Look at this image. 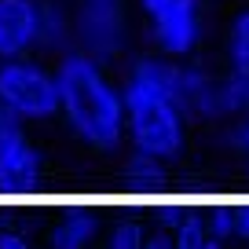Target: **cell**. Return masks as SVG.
<instances>
[{
  "label": "cell",
  "instance_id": "1",
  "mask_svg": "<svg viewBox=\"0 0 249 249\" xmlns=\"http://www.w3.org/2000/svg\"><path fill=\"white\" fill-rule=\"evenodd\" d=\"M59 103L73 132L95 150H114L124 136V92L107 81L103 66L85 52H70L59 62Z\"/></svg>",
  "mask_w": 249,
  "mask_h": 249
},
{
  "label": "cell",
  "instance_id": "2",
  "mask_svg": "<svg viewBox=\"0 0 249 249\" xmlns=\"http://www.w3.org/2000/svg\"><path fill=\"white\" fill-rule=\"evenodd\" d=\"M124 124L136 150L158 161H169L183 150V124L187 114L161 85L132 73L124 85Z\"/></svg>",
  "mask_w": 249,
  "mask_h": 249
},
{
  "label": "cell",
  "instance_id": "3",
  "mask_svg": "<svg viewBox=\"0 0 249 249\" xmlns=\"http://www.w3.org/2000/svg\"><path fill=\"white\" fill-rule=\"evenodd\" d=\"M132 73H143L147 81L161 85L172 99L179 103L187 117H198V121H209V117H224L227 110H238L227 92V85H216L209 73L191 70V66H179L176 59H140L132 66Z\"/></svg>",
  "mask_w": 249,
  "mask_h": 249
},
{
  "label": "cell",
  "instance_id": "4",
  "mask_svg": "<svg viewBox=\"0 0 249 249\" xmlns=\"http://www.w3.org/2000/svg\"><path fill=\"white\" fill-rule=\"evenodd\" d=\"M0 107L15 114L18 121H48L62 114L59 81L30 59L0 62Z\"/></svg>",
  "mask_w": 249,
  "mask_h": 249
},
{
  "label": "cell",
  "instance_id": "5",
  "mask_svg": "<svg viewBox=\"0 0 249 249\" xmlns=\"http://www.w3.org/2000/svg\"><path fill=\"white\" fill-rule=\"evenodd\" d=\"M73 40L95 62L121 55L124 48V11L121 0H81L73 15Z\"/></svg>",
  "mask_w": 249,
  "mask_h": 249
},
{
  "label": "cell",
  "instance_id": "6",
  "mask_svg": "<svg viewBox=\"0 0 249 249\" xmlns=\"http://www.w3.org/2000/svg\"><path fill=\"white\" fill-rule=\"evenodd\" d=\"M140 8L150 18L154 44L169 59L195 52L202 33V0H140Z\"/></svg>",
  "mask_w": 249,
  "mask_h": 249
},
{
  "label": "cell",
  "instance_id": "7",
  "mask_svg": "<svg viewBox=\"0 0 249 249\" xmlns=\"http://www.w3.org/2000/svg\"><path fill=\"white\" fill-rule=\"evenodd\" d=\"M40 176V154L26 143L15 114L0 107V187H30Z\"/></svg>",
  "mask_w": 249,
  "mask_h": 249
},
{
  "label": "cell",
  "instance_id": "8",
  "mask_svg": "<svg viewBox=\"0 0 249 249\" xmlns=\"http://www.w3.org/2000/svg\"><path fill=\"white\" fill-rule=\"evenodd\" d=\"M40 44V0H0V62L26 59Z\"/></svg>",
  "mask_w": 249,
  "mask_h": 249
},
{
  "label": "cell",
  "instance_id": "9",
  "mask_svg": "<svg viewBox=\"0 0 249 249\" xmlns=\"http://www.w3.org/2000/svg\"><path fill=\"white\" fill-rule=\"evenodd\" d=\"M227 92L234 107L249 110V11H242L227 33Z\"/></svg>",
  "mask_w": 249,
  "mask_h": 249
},
{
  "label": "cell",
  "instance_id": "10",
  "mask_svg": "<svg viewBox=\"0 0 249 249\" xmlns=\"http://www.w3.org/2000/svg\"><path fill=\"white\" fill-rule=\"evenodd\" d=\"M70 40H73V18L66 15V8L59 0H40V48L62 52Z\"/></svg>",
  "mask_w": 249,
  "mask_h": 249
},
{
  "label": "cell",
  "instance_id": "11",
  "mask_svg": "<svg viewBox=\"0 0 249 249\" xmlns=\"http://www.w3.org/2000/svg\"><path fill=\"white\" fill-rule=\"evenodd\" d=\"M202 246H205V227L191 213V216H183V224L176 231V249H202Z\"/></svg>",
  "mask_w": 249,
  "mask_h": 249
},
{
  "label": "cell",
  "instance_id": "12",
  "mask_svg": "<svg viewBox=\"0 0 249 249\" xmlns=\"http://www.w3.org/2000/svg\"><path fill=\"white\" fill-rule=\"evenodd\" d=\"M110 249H143V231H140V224H132V220L117 224L114 234H110Z\"/></svg>",
  "mask_w": 249,
  "mask_h": 249
},
{
  "label": "cell",
  "instance_id": "13",
  "mask_svg": "<svg viewBox=\"0 0 249 249\" xmlns=\"http://www.w3.org/2000/svg\"><path fill=\"white\" fill-rule=\"evenodd\" d=\"M227 234H234V213L231 209H216L209 216V238H220L224 242Z\"/></svg>",
  "mask_w": 249,
  "mask_h": 249
},
{
  "label": "cell",
  "instance_id": "14",
  "mask_svg": "<svg viewBox=\"0 0 249 249\" xmlns=\"http://www.w3.org/2000/svg\"><path fill=\"white\" fill-rule=\"evenodd\" d=\"M66 227H70L81 242H88L95 234V216L92 213H70V216H66Z\"/></svg>",
  "mask_w": 249,
  "mask_h": 249
},
{
  "label": "cell",
  "instance_id": "15",
  "mask_svg": "<svg viewBox=\"0 0 249 249\" xmlns=\"http://www.w3.org/2000/svg\"><path fill=\"white\" fill-rule=\"evenodd\" d=\"M85 246H88V242H81V238H77V234H73L66 224L52 231V249H85Z\"/></svg>",
  "mask_w": 249,
  "mask_h": 249
},
{
  "label": "cell",
  "instance_id": "16",
  "mask_svg": "<svg viewBox=\"0 0 249 249\" xmlns=\"http://www.w3.org/2000/svg\"><path fill=\"white\" fill-rule=\"evenodd\" d=\"M0 249H30V246H26L22 234H15V231H0Z\"/></svg>",
  "mask_w": 249,
  "mask_h": 249
},
{
  "label": "cell",
  "instance_id": "17",
  "mask_svg": "<svg viewBox=\"0 0 249 249\" xmlns=\"http://www.w3.org/2000/svg\"><path fill=\"white\" fill-rule=\"evenodd\" d=\"M143 249H176V242H172L169 234H150V238L143 242Z\"/></svg>",
  "mask_w": 249,
  "mask_h": 249
},
{
  "label": "cell",
  "instance_id": "18",
  "mask_svg": "<svg viewBox=\"0 0 249 249\" xmlns=\"http://www.w3.org/2000/svg\"><path fill=\"white\" fill-rule=\"evenodd\" d=\"M234 234L249 238V209H234Z\"/></svg>",
  "mask_w": 249,
  "mask_h": 249
},
{
  "label": "cell",
  "instance_id": "19",
  "mask_svg": "<svg viewBox=\"0 0 249 249\" xmlns=\"http://www.w3.org/2000/svg\"><path fill=\"white\" fill-rule=\"evenodd\" d=\"M234 147H238L242 154H249V121L238 124V132H234Z\"/></svg>",
  "mask_w": 249,
  "mask_h": 249
},
{
  "label": "cell",
  "instance_id": "20",
  "mask_svg": "<svg viewBox=\"0 0 249 249\" xmlns=\"http://www.w3.org/2000/svg\"><path fill=\"white\" fill-rule=\"evenodd\" d=\"M202 249H224V246H220V238H205V246Z\"/></svg>",
  "mask_w": 249,
  "mask_h": 249
}]
</instances>
